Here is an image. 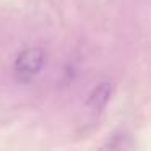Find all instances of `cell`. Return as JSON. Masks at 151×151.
Listing matches in <instances>:
<instances>
[{"label": "cell", "mask_w": 151, "mask_h": 151, "mask_svg": "<svg viewBox=\"0 0 151 151\" xmlns=\"http://www.w3.org/2000/svg\"><path fill=\"white\" fill-rule=\"evenodd\" d=\"M46 63L44 49L34 46L21 50L15 60V75L21 83H29L34 76H37Z\"/></svg>", "instance_id": "obj_1"}, {"label": "cell", "mask_w": 151, "mask_h": 151, "mask_svg": "<svg viewBox=\"0 0 151 151\" xmlns=\"http://www.w3.org/2000/svg\"><path fill=\"white\" fill-rule=\"evenodd\" d=\"M112 91H114V86H112V83H109V81H101L99 85H96L94 89L89 93L88 101H86L88 107L91 109L93 112L101 114V112L106 109V106L109 104V101H111Z\"/></svg>", "instance_id": "obj_2"}]
</instances>
